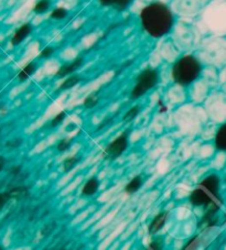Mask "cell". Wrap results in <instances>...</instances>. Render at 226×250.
Here are the masks:
<instances>
[{"label":"cell","mask_w":226,"mask_h":250,"mask_svg":"<svg viewBox=\"0 0 226 250\" xmlns=\"http://www.w3.org/2000/svg\"><path fill=\"white\" fill-rule=\"evenodd\" d=\"M68 15V11L65 9V8L58 7V8H54V9L52 10L50 18L53 20H63L67 18Z\"/></svg>","instance_id":"cell-17"},{"label":"cell","mask_w":226,"mask_h":250,"mask_svg":"<svg viewBox=\"0 0 226 250\" xmlns=\"http://www.w3.org/2000/svg\"><path fill=\"white\" fill-rule=\"evenodd\" d=\"M11 194L10 192H5V193H0V210H1L3 208H5L6 204L11 200Z\"/></svg>","instance_id":"cell-24"},{"label":"cell","mask_w":226,"mask_h":250,"mask_svg":"<svg viewBox=\"0 0 226 250\" xmlns=\"http://www.w3.org/2000/svg\"><path fill=\"white\" fill-rule=\"evenodd\" d=\"M214 144L217 150L226 152V123L222 125V126L217 129Z\"/></svg>","instance_id":"cell-11"},{"label":"cell","mask_w":226,"mask_h":250,"mask_svg":"<svg viewBox=\"0 0 226 250\" xmlns=\"http://www.w3.org/2000/svg\"><path fill=\"white\" fill-rule=\"evenodd\" d=\"M83 63H84L83 58L82 57L76 58L75 60H73L72 62H68L61 66L58 70V72H56L55 75L58 77H67V76L72 75L74 72H76L82 65H83Z\"/></svg>","instance_id":"cell-6"},{"label":"cell","mask_w":226,"mask_h":250,"mask_svg":"<svg viewBox=\"0 0 226 250\" xmlns=\"http://www.w3.org/2000/svg\"><path fill=\"white\" fill-rule=\"evenodd\" d=\"M37 68H38V64L34 63V62H30L29 64H27L23 70L19 72L18 74V80L20 82H25L27 80H29L30 77H31L34 73L37 72Z\"/></svg>","instance_id":"cell-12"},{"label":"cell","mask_w":226,"mask_h":250,"mask_svg":"<svg viewBox=\"0 0 226 250\" xmlns=\"http://www.w3.org/2000/svg\"><path fill=\"white\" fill-rule=\"evenodd\" d=\"M139 19L143 31L155 39L168 36L175 25V16L172 10L161 1L150 2L143 7Z\"/></svg>","instance_id":"cell-1"},{"label":"cell","mask_w":226,"mask_h":250,"mask_svg":"<svg viewBox=\"0 0 226 250\" xmlns=\"http://www.w3.org/2000/svg\"><path fill=\"white\" fill-rule=\"evenodd\" d=\"M142 184H143L142 176L141 175L135 176V178L130 180L127 183V185L125 187V192L127 194H135L141 188Z\"/></svg>","instance_id":"cell-13"},{"label":"cell","mask_w":226,"mask_h":250,"mask_svg":"<svg viewBox=\"0 0 226 250\" xmlns=\"http://www.w3.org/2000/svg\"><path fill=\"white\" fill-rule=\"evenodd\" d=\"M200 187H202L212 193L213 195L215 196H221L220 195V188H221V180L216 174H210L207 175L205 179L201 181V183L199 184Z\"/></svg>","instance_id":"cell-5"},{"label":"cell","mask_w":226,"mask_h":250,"mask_svg":"<svg viewBox=\"0 0 226 250\" xmlns=\"http://www.w3.org/2000/svg\"><path fill=\"white\" fill-rule=\"evenodd\" d=\"M55 53V47L54 46H45L40 52L41 59H49L52 55Z\"/></svg>","instance_id":"cell-23"},{"label":"cell","mask_w":226,"mask_h":250,"mask_svg":"<svg viewBox=\"0 0 226 250\" xmlns=\"http://www.w3.org/2000/svg\"><path fill=\"white\" fill-rule=\"evenodd\" d=\"M9 192L11 194L12 198H21V197H24L28 194V188L19 187V188L11 189V191H9Z\"/></svg>","instance_id":"cell-20"},{"label":"cell","mask_w":226,"mask_h":250,"mask_svg":"<svg viewBox=\"0 0 226 250\" xmlns=\"http://www.w3.org/2000/svg\"><path fill=\"white\" fill-rule=\"evenodd\" d=\"M163 247V243L162 240L160 239H156L154 241H151V243L149 244V246H148V249H151V250H157V249H161Z\"/></svg>","instance_id":"cell-26"},{"label":"cell","mask_w":226,"mask_h":250,"mask_svg":"<svg viewBox=\"0 0 226 250\" xmlns=\"http://www.w3.org/2000/svg\"><path fill=\"white\" fill-rule=\"evenodd\" d=\"M98 2L102 7L114 8L116 11L123 12L133 5L134 0H98Z\"/></svg>","instance_id":"cell-9"},{"label":"cell","mask_w":226,"mask_h":250,"mask_svg":"<svg viewBox=\"0 0 226 250\" xmlns=\"http://www.w3.org/2000/svg\"><path fill=\"white\" fill-rule=\"evenodd\" d=\"M0 249H2V247H1V246H0Z\"/></svg>","instance_id":"cell-28"},{"label":"cell","mask_w":226,"mask_h":250,"mask_svg":"<svg viewBox=\"0 0 226 250\" xmlns=\"http://www.w3.org/2000/svg\"><path fill=\"white\" fill-rule=\"evenodd\" d=\"M202 73V63L194 55H183L173 64L171 77L176 84L189 86L197 81Z\"/></svg>","instance_id":"cell-2"},{"label":"cell","mask_w":226,"mask_h":250,"mask_svg":"<svg viewBox=\"0 0 226 250\" xmlns=\"http://www.w3.org/2000/svg\"><path fill=\"white\" fill-rule=\"evenodd\" d=\"M82 81V77L80 75H69L67 80H64L62 84L60 85L58 92H64L69 88H73L74 86L77 85Z\"/></svg>","instance_id":"cell-14"},{"label":"cell","mask_w":226,"mask_h":250,"mask_svg":"<svg viewBox=\"0 0 226 250\" xmlns=\"http://www.w3.org/2000/svg\"><path fill=\"white\" fill-rule=\"evenodd\" d=\"M98 99L99 98H98L97 93H93L89 95V96L84 99V103H83L84 107L88 109L94 108V107L98 104Z\"/></svg>","instance_id":"cell-18"},{"label":"cell","mask_w":226,"mask_h":250,"mask_svg":"<svg viewBox=\"0 0 226 250\" xmlns=\"http://www.w3.org/2000/svg\"><path fill=\"white\" fill-rule=\"evenodd\" d=\"M33 30V27L31 23H24L14 33V36L11 38V44L14 46H17L23 43L25 39H27L30 34H31Z\"/></svg>","instance_id":"cell-7"},{"label":"cell","mask_w":226,"mask_h":250,"mask_svg":"<svg viewBox=\"0 0 226 250\" xmlns=\"http://www.w3.org/2000/svg\"><path fill=\"white\" fill-rule=\"evenodd\" d=\"M72 142H73V140L69 139V138H64V139L61 140L58 144V146H56V148H58V151H60V152L68 151V150L71 148Z\"/></svg>","instance_id":"cell-21"},{"label":"cell","mask_w":226,"mask_h":250,"mask_svg":"<svg viewBox=\"0 0 226 250\" xmlns=\"http://www.w3.org/2000/svg\"><path fill=\"white\" fill-rule=\"evenodd\" d=\"M51 0H38V2L33 7V12L37 15H43L51 9Z\"/></svg>","instance_id":"cell-15"},{"label":"cell","mask_w":226,"mask_h":250,"mask_svg":"<svg viewBox=\"0 0 226 250\" xmlns=\"http://www.w3.org/2000/svg\"><path fill=\"white\" fill-rule=\"evenodd\" d=\"M5 165H6V160H5V158H3V157H0V172L2 171L3 167H5Z\"/></svg>","instance_id":"cell-27"},{"label":"cell","mask_w":226,"mask_h":250,"mask_svg":"<svg viewBox=\"0 0 226 250\" xmlns=\"http://www.w3.org/2000/svg\"><path fill=\"white\" fill-rule=\"evenodd\" d=\"M159 80V71L153 67H147L137 76L136 84H135L132 94H130V98L135 101V99L142 97L143 95L157 86Z\"/></svg>","instance_id":"cell-3"},{"label":"cell","mask_w":226,"mask_h":250,"mask_svg":"<svg viewBox=\"0 0 226 250\" xmlns=\"http://www.w3.org/2000/svg\"><path fill=\"white\" fill-rule=\"evenodd\" d=\"M99 180L96 178V176H93L90 180H88L84 184L83 188H82V195L83 196H93L97 193L99 189Z\"/></svg>","instance_id":"cell-10"},{"label":"cell","mask_w":226,"mask_h":250,"mask_svg":"<svg viewBox=\"0 0 226 250\" xmlns=\"http://www.w3.org/2000/svg\"><path fill=\"white\" fill-rule=\"evenodd\" d=\"M198 246H199V237L195 236L190 241H188V244L184 246L183 249H185V250L186 249H195V248H198Z\"/></svg>","instance_id":"cell-25"},{"label":"cell","mask_w":226,"mask_h":250,"mask_svg":"<svg viewBox=\"0 0 226 250\" xmlns=\"http://www.w3.org/2000/svg\"><path fill=\"white\" fill-rule=\"evenodd\" d=\"M80 160H81L80 156H72V157H68V159H65V161L63 163L64 172L72 171L74 167L77 166V163L80 162Z\"/></svg>","instance_id":"cell-16"},{"label":"cell","mask_w":226,"mask_h":250,"mask_svg":"<svg viewBox=\"0 0 226 250\" xmlns=\"http://www.w3.org/2000/svg\"><path fill=\"white\" fill-rule=\"evenodd\" d=\"M128 131L123 132L106 146L105 154L110 160H116L128 148Z\"/></svg>","instance_id":"cell-4"},{"label":"cell","mask_w":226,"mask_h":250,"mask_svg":"<svg viewBox=\"0 0 226 250\" xmlns=\"http://www.w3.org/2000/svg\"><path fill=\"white\" fill-rule=\"evenodd\" d=\"M140 110H141V108L139 106H134V107H132V108L130 109H128L127 110V113L125 114V116H124V122H126V123H128V122H132V120H134L135 118L137 117V116L139 115V113H140Z\"/></svg>","instance_id":"cell-19"},{"label":"cell","mask_w":226,"mask_h":250,"mask_svg":"<svg viewBox=\"0 0 226 250\" xmlns=\"http://www.w3.org/2000/svg\"><path fill=\"white\" fill-rule=\"evenodd\" d=\"M169 217V212H161L159 213L157 216H155L153 222L149 224L148 226V231H149L150 235H156L158 231H160L166 225Z\"/></svg>","instance_id":"cell-8"},{"label":"cell","mask_w":226,"mask_h":250,"mask_svg":"<svg viewBox=\"0 0 226 250\" xmlns=\"http://www.w3.org/2000/svg\"><path fill=\"white\" fill-rule=\"evenodd\" d=\"M65 117H67V113H65V111H61V113H59L53 119H52V122L50 124V127L51 128L58 127L60 124H62V122L65 119Z\"/></svg>","instance_id":"cell-22"}]
</instances>
